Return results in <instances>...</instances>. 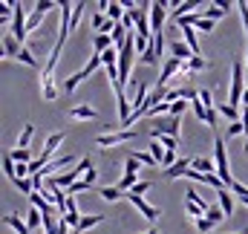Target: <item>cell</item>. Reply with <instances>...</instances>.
Masks as SVG:
<instances>
[{
  "label": "cell",
  "instance_id": "obj_1",
  "mask_svg": "<svg viewBox=\"0 0 248 234\" xmlns=\"http://www.w3.org/2000/svg\"><path fill=\"white\" fill-rule=\"evenodd\" d=\"M58 50H52L49 52V61H46V67H44V72H41V96L46 99V101H55L58 99V87H55V67H58Z\"/></svg>",
  "mask_w": 248,
  "mask_h": 234
},
{
  "label": "cell",
  "instance_id": "obj_2",
  "mask_svg": "<svg viewBox=\"0 0 248 234\" xmlns=\"http://www.w3.org/2000/svg\"><path fill=\"white\" fill-rule=\"evenodd\" d=\"M214 162H217V176L225 182V188L231 191V185L237 182V179H231V171H228V150H225V139L222 136H217L214 139Z\"/></svg>",
  "mask_w": 248,
  "mask_h": 234
},
{
  "label": "cell",
  "instance_id": "obj_3",
  "mask_svg": "<svg viewBox=\"0 0 248 234\" xmlns=\"http://www.w3.org/2000/svg\"><path fill=\"white\" fill-rule=\"evenodd\" d=\"M246 67L243 61H234V69H231V93H228V104L237 107L243 104V96H246Z\"/></svg>",
  "mask_w": 248,
  "mask_h": 234
},
{
  "label": "cell",
  "instance_id": "obj_4",
  "mask_svg": "<svg viewBox=\"0 0 248 234\" xmlns=\"http://www.w3.org/2000/svg\"><path fill=\"white\" fill-rule=\"evenodd\" d=\"M98 67H104V61H101V55H95V52H93V58L87 61V67H84V69H78L75 75H69V78L63 81V90H66V93H72V90H75V87H78L84 78H90V75H93Z\"/></svg>",
  "mask_w": 248,
  "mask_h": 234
},
{
  "label": "cell",
  "instance_id": "obj_5",
  "mask_svg": "<svg viewBox=\"0 0 248 234\" xmlns=\"http://www.w3.org/2000/svg\"><path fill=\"white\" fill-rule=\"evenodd\" d=\"M139 171H141V162H139L136 156H127V159H124V176L119 179L116 188L124 191V194H127L130 188H136V185H139V182H136V179H139Z\"/></svg>",
  "mask_w": 248,
  "mask_h": 234
},
{
  "label": "cell",
  "instance_id": "obj_6",
  "mask_svg": "<svg viewBox=\"0 0 248 234\" xmlns=\"http://www.w3.org/2000/svg\"><path fill=\"white\" fill-rule=\"evenodd\" d=\"M170 3H150V32L162 35L165 32V17H168Z\"/></svg>",
  "mask_w": 248,
  "mask_h": 234
},
{
  "label": "cell",
  "instance_id": "obj_7",
  "mask_svg": "<svg viewBox=\"0 0 248 234\" xmlns=\"http://www.w3.org/2000/svg\"><path fill=\"white\" fill-rule=\"evenodd\" d=\"M26 20H29V17H26L23 3H15V15H12V29H9V32H12L20 44L26 41Z\"/></svg>",
  "mask_w": 248,
  "mask_h": 234
},
{
  "label": "cell",
  "instance_id": "obj_8",
  "mask_svg": "<svg viewBox=\"0 0 248 234\" xmlns=\"http://www.w3.org/2000/svg\"><path fill=\"white\" fill-rule=\"evenodd\" d=\"M136 139V130H119V133H101L98 136V145L101 148H116V145H127Z\"/></svg>",
  "mask_w": 248,
  "mask_h": 234
},
{
  "label": "cell",
  "instance_id": "obj_9",
  "mask_svg": "<svg viewBox=\"0 0 248 234\" xmlns=\"http://www.w3.org/2000/svg\"><path fill=\"white\" fill-rule=\"evenodd\" d=\"M49 9H55V3H52V0L38 3V6H35V12H32V15H29V20H26V32H32L35 26H41V20L46 17V12H49Z\"/></svg>",
  "mask_w": 248,
  "mask_h": 234
},
{
  "label": "cell",
  "instance_id": "obj_10",
  "mask_svg": "<svg viewBox=\"0 0 248 234\" xmlns=\"http://www.w3.org/2000/svg\"><path fill=\"white\" fill-rule=\"evenodd\" d=\"M127 200H130V202H133V205H136V208L144 214V220H150V223H156V217L162 214V211H159V208H153V205H150L144 197H133V194H127Z\"/></svg>",
  "mask_w": 248,
  "mask_h": 234
},
{
  "label": "cell",
  "instance_id": "obj_11",
  "mask_svg": "<svg viewBox=\"0 0 248 234\" xmlns=\"http://www.w3.org/2000/svg\"><path fill=\"white\" fill-rule=\"evenodd\" d=\"M182 67H185V64H182L179 58H168L165 61V64H162V75H159V87H165L176 72H182Z\"/></svg>",
  "mask_w": 248,
  "mask_h": 234
},
{
  "label": "cell",
  "instance_id": "obj_12",
  "mask_svg": "<svg viewBox=\"0 0 248 234\" xmlns=\"http://www.w3.org/2000/svg\"><path fill=\"white\" fill-rule=\"evenodd\" d=\"M170 58H179L182 64H187V61L196 58V55H193V50L187 47L185 41H179V38H176V41H170Z\"/></svg>",
  "mask_w": 248,
  "mask_h": 234
},
{
  "label": "cell",
  "instance_id": "obj_13",
  "mask_svg": "<svg viewBox=\"0 0 248 234\" xmlns=\"http://www.w3.org/2000/svg\"><path fill=\"white\" fill-rule=\"evenodd\" d=\"M159 58H162V35H156V38L150 41V50L141 55V61H144L147 67H156V64H159Z\"/></svg>",
  "mask_w": 248,
  "mask_h": 234
},
{
  "label": "cell",
  "instance_id": "obj_14",
  "mask_svg": "<svg viewBox=\"0 0 248 234\" xmlns=\"http://www.w3.org/2000/svg\"><path fill=\"white\" fill-rule=\"evenodd\" d=\"M20 50H23V44H20L12 32H6V35H3V55H6V58H17Z\"/></svg>",
  "mask_w": 248,
  "mask_h": 234
},
{
  "label": "cell",
  "instance_id": "obj_15",
  "mask_svg": "<svg viewBox=\"0 0 248 234\" xmlns=\"http://www.w3.org/2000/svg\"><path fill=\"white\" fill-rule=\"evenodd\" d=\"M153 133H165V136H176L179 139V118L170 116L168 121H156L153 124Z\"/></svg>",
  "mask_w": 248,
  "mask_h": 234
},
{
  "label": "cell",
  "instance_id": "obj_16",
  "mask_svg": "<svg viewBox=\"0 0 248 234\" xmlns=\"http://www.w3.org/2000/svg\"><path fill=\"white\" fill-rule=\"evenodd\" d=\"M72 159H75V156H69V153H66V156H58L55 162H49V165H46V168H44V171H41L38 176H55V171H58V168H66V165H72Z\"/></svg>",
  "mask_w": 248,
  "mask_h": 234
},
{
  "label": "cell",
  "instance_id": "obj_17",
  "mask_svg": "<svg viewBox=\"0 0 248 234\" xmlns=\"http://www.w3.org/2000/svg\"><path fill=\"white\" fill-rule=\"evenodd\" d=\"M187 168H193V159H179L173 168H168V171H165V176H168V179H179V176L187 174Z\"/></svg>",
  "mask_w": 248,
  "mask_h": 234
},
{
  "label": "cell",
  "instance_id": "obj_18",
  "mask_svg": "<svg viewBox=\"0 0 248 234\" xmlns=\"http://www.w3.org/2000/svg\"><path fill=\"white\" fill-rule=\"evenodd\" d=\"M69 116L78 118V121H90V118H95L98 113H95L93 107H87V104H78V107H72V110H69Z\"/></svg>",
  "mask_w": 248,
  "mask_h": 234
},
{
  "label": "cell",
  "instance_id": "obj_19",
  "mask_svg": "<svg viewBox=\"0 0 248 234\" xmlns=\"http://www.w3.org/2000/svg\"><path fill=\"white\" fill-rule=\"evenodd\" d=\"M193 168H196L199 174H217V162H214V159H205V156H196V159H193Z\"/></svg>",
  "mask_w": 248,
  "mask_h": 234
},
{
  "label": "cell",
  "instance_id": "obj_20",
  "mask_svg": "<svg viewBox=\"0 0 248 234\" xmlns=\"http://www.w3.org/2000/svg\"><path fill=\"white\" fill-rule=\"evenodd\" d=\"M217 200H219V208L225 211V217H231V214H234V200H231L228 188H225V191H217Z\"/></svg>",
  "mask_w": 248,
  "mask_h": 234
},
{
  "label": "cell",
  "instance_id": "obj_21",
  "mask_svg": "<svg viewBox=\"0 0 248 234\" xmlns=\"http://www.w3.org/2000/svg\"><path fill=\"white\" fill-rule=\"evenodd\" d=\"M182 41L193 50V55H199V41H196V29L193 26H182Z\"/></svg>",
  "mask_w": 248,
  "mask_h": 234
},
{
  "label": "cell",
  "instance_id": "obj_22",
  "mask_svg": "<svg viewBox=\"0 0 248 234\" xmlns=\"http://www.w3.org/2000/svg\"><path fill=\"white\" fill-rule=\"evenodd\" d=\"M17 61H20V64H26V67H32V69H41V61L32 55V50H29V47H23V50H20ZM41 72H44V69H41Z\"/></svg>",
  "mask_w": 248,
  "mask_h": 234
},
{
  "label": "cell",
  "instance_id": "obj_23",
  "mask_svg": "<svg viewBox=\"0 0 248 234\" xmlns=\"http://www.w3.org/2000/svg\"><path fill=\"white\" fill-rule=\"evenodd\" d=\"M98 223H104V214H90V217H81V223H78V229H75V232H87V229H93V226H98Z\"/></svg>",
  "mask_w": 248,
  "mask_h": 234
},
{
  "label": "cell",
  "instance_id": "obj_24",
  "mask_svg": "<svg viewBox=\"0 0 248 234\" xmlns=\"http://www.w3.org/2000/svg\"><path fill=\"white\" fill-rule=\"evenodd\" d=\"M3 220H6V226H12V229H15V232H17V234H32V232H29V226H26L23 220H17L15 214H6Z\"/></svg>",
  "mask_w": 248,
  "mask_h": 234
},
{
  "label": "cell",
  "instance_id": "obj_25",
  "mask_svg": "<svg viewBox=\"0 0 248 234\" xmlns=\"http://www.w3.org/2000/svg\"><path fill=\"white\" fill-rule=\"evenodd\" d=\"M199 12H202L208 20H219V17H225V15H228V9H222V6H217V3H214V6H208V9H199Z\"/></svg>",
  "mask_w": 248,
  "mask_h": 234
},
{
  "label": "cell",
  "instance_id": "obj_26",
  "mask_svg": "<svg viewBox=\"0 0 248 234\" xmlns=\"http://www.w3.org/2000/svg\"><path fill=\"white\" fill-rule=\"evenodd\" d=\"M41 223H44V214H41L38 208H29V214H26V226H29V232H38Z\"/></svg>",
  "mask_w": 248,
  "mask_h": 234
},
{
  "label": "cell",
  "instance_id": "obj_27",
  "mask_svg": "<svg viewBox=\"0 0 248 234\" xmlns=\"http://www.w3.org/2000/svg\"><path fill=\"white\" fill-rule=\"evenodd\" d=\"M32 136H35V127H32V124H23V133H20V139H17V148L26 150L29 142H32Z\"/></svg>",
  "mask_w": 248,
  "mask_h": 234
},
{
  "label": "cell",
  "instance_id": "obj_28",
  "mask_svg": "<svg viewBox=\"0 0 248 234\" xmlns=\"http://www.w3.org/2000/svg\"><path fill=\"white\" fill-rule=\"evenodd\" d=\"M3 171H6V176H9L12 182L17 179V165H15V159H12V153H6V156H3Z\"/></svg>",
  "mask_w": 248,
  "mask_h": 234
},
{
  "label": "cell",
  "instance_id": "obj_29",
  "mask_svg": "<svg viewBox=\"0 0 248 234\" xmlns=\"http://www.w3.org/2000/svg\"><path fill=\"white\" fill-rule=\"evenodd\" d=\"M153 139H156V142H162V145H165V150H176V145H179V139H176V136H165V133H153Z\"/></svg>",
  "mask_w": 248,
  "mask_h": 234
},
{
  "label": "cell",
  "instance_id": "obj_30",
  "mask_svg": "<svg viewBox=\"0 0 248 234\" xmlns=\"http://www.w3.org/2000/svg\"><path fill=\"white\" fill-rule=\"evenodd\" d=\"M15 188L20 191V194H35V182H32V176H26V179H15Z\"/></svg>",
  "mask_w": 248,
  "mask_h": 234
},
{
  "label": "cell",
  "instance_id": "obj_31",
  "mask_svg": "<svg viewBox=\"0 0 248 234\" xmlns=\"http://www.w3.org/2000/svg\"><path fill=\"white\" fill-rule=\"evenodd\" d=\"M205 217H208V220H211V223H214V226H217V223H222V220H228V217H225V211H222V208H219V202H217V205H211V208H208V214H205Z\"/></svg>",
  "mask_w": 248,
  "mask_h": 234
},
{
  "label": "cell",
  "instance_id": "obj_32",
  "mask_svg": "<svg viewBox=\"0 0 248 234\" xmlns=\"http://www.w3.org/2000/svg\"><path fill=\"white\" fill-rule=\"evenodd\" d=\"M98 194H101V200H107V202H113V200H119V197H127L124 191H119V188H110V185H107V188H101Z\"/></svg>",
  "mask_w": 248,
  "mask_h": 234
},
{
  "label": "cell",
  "instance_id": "obj_33",
  "mask_svg": "<svg viewBox=\"0 0 248 234\" xmlns=\"http://www.w3.org/2000/svg\"><path fill=\"white\" fill-rule=\"evenodd\" d=\"M185 197H187V202H193V205H202V208H211V205L205 202V197H202V194H196V188H187V191H185Z\"/></svg>",
  "mask_w": 248,
  "mask_h": 234
},
{
  "label": "cell",
  "instance_id": "obj_34",
  "mask_svg": "<svg viewBox=\"0 0 248 234\" xmlns=\"http://www.w3.org/2000/svg\"><path fill=\"white\" fill-rule=\"evenodd\" d=\"M205 67H208V61L202 58V55H196V58H190L185 64V67H182V72H193V69H205Z\"/></svg>",
  "mask_w": 248,
  "mask_h": 234
},
{
  "label": "cell",
  "instance_id": "obj_35",
  "mask_svg": "<svg viewBox=\"0 0 248 234\" xmlns=\"http://www.w3.org/2000/svg\"><path fill=\"white\" fill-rule=\"evenodd\" d=\"M150 153H153V159H156V162L162 165V162H165V153H168V150H165V145H162V142H156V139H153V145H150Z\"/></svg>",
  "mask_w": 248,
  "mask_h": 234
},
{
  "label": "cell",
  "instance_id": "obj_36",
  "mask_svg": "<svg viewBox=\"0 0 248 234\" xmlns=\"http://www.w3.org/2000/svg\"><path fill=\"white\" fill-rule=\"evenodd\" d=\"M219 116H225V118H231V121H240V110H237V107H231V104H222V107H219Z\"/></svg>",
  "mask_w": 248,
  "mask_h": 234
},
{
  "label": "cell",
  "instance_id": "obj_37",
  "mask_svg": "<svg viewBox=\"0 0 248 234\" xmlns=\"http://www.w3.org/2000/svg\"><path fill=\"white\" fill-rule=\"evenodd\" d=\"M231 194H237V197H240V202H246V205H248V188L243 185V182H234V185H231Z\"/></svg>",
  "mask_w": 248,
  "mask_h": 234
},
{
  "label": "cell",
  "instance_id": "obj_38",
  "mask_svg": "<svg viewBox=\"0 0 248 234\" xmlns=\"http://www.w3.org/2000/svg\"><path fill=\"white\" fill-rule=\"evenodd\" d=\"M187 107H190V101H173V104H170V116H182V113H185Z\"/></svg>",
  "mask_w": 248,
  "mask_h": 234
},
{
  "label": "cell",
  "instance_id": "obj_39",
  "mask_svg": "<svg viewBox=\"0 0 248 234\" xmlns=\"http://www.w3.org/2000/svg\"><path fill=\"white\" fill-rule=\"evenodd\" d=\"M133 156H136V159H139V162H141V165H159V162H156V159H153V153H144V150H136V153H133Z\"/></svg>",
  "mask_w": 248,
  "mask_h": 234
},
{
  "label": "cell",
  "instance_id": "obj_40",
  "mask_svg": "<svg viewBox=\"0 0 248 234\" xmlns=\"http://www.w3.org/2000/svg\"><path fill=\"white\" fill-rule=\"evenodd\" d=\"M185 208H187V214H190V217H196V220H202V214H208V208H202V205H193V202H187Z\"/></svg>",
  "mask_w": 248,
  "mask_h": 234
},
{
  "label": "cell",
  "instance_id": "obj_41",
  "mask_svg": "<svg viewBox=\"0 0 248 234\" xmlns=\"http://www.w3.org/2000/svg\"><path fill=\"white\" fill-rule=\"evenodd\" d=\"M237 9H240V17H243V26H246V35H248V3L246 0H240Z\"/></svg>",
  "mask_w": 248,
  "mask_h": 234
},
{
  "label": "cell",
  "instance_id": "obj_42",
  "mask_svg": "<svg viewBox=\"0 0 248 234\" xmlns=\"http://www.w3.org/2000/svg\"><path fill=\"white\" fill-rule=\"evenodd\" d=\"M199 101L205 104V110H211V107H214V99H211V90H199Z\"/></svg>",
  "mask_w": 248,
  "mask_h": 234
},
{
  "label": "cell",
  "instance_id": "obj_43",
  "mask_svg": "<svg viewBox=\"0 0 248 234\" xmlns=\"http://www.w3.org/2000/svg\"><path fill=\"white\" fill-rule=\"evenodd\" d=\"M147 191H150V182H139V185H136V188H130L127 194H133V197H141V194H147Z\"/></svg>",
  "mask_w": 248,
  "mask_h": 234
},
{
  "label": "cell",
  "instance_id": "obj_44",
  "mask_svg": "<svg viewBox=\"0 0 248 234\" xmlns=\"http://www.w3.org/2000/svg\"><path fill=\"white\" fill-rule=\"evenodd\" d=\"M104 23H107L104 12H95V15H93V29H98V32H101V26H104Z\"/></svg>",
  "mask_w": 248,
  "mask_h": 234
},
{
  "label": "cell",
  "instance_id": "obj_45",
  "mask_svg": "<svg viewBox=\"0 0 248 234\" xmlns=\"http://www.w3.org/2000/svg\"><path fill=\"white\" fill-rule=\"evenodd\" d=\"M196 229H199V232H202V234H208V232H211V229H214V223H211L208 217H202V220H196Z\"/></svg>",
  "mask_w": 248,
  "mask_h": 234
},
{
  "label": "cell",
  "instance_id": "obj_46",
  "mask_svg": "<svg viewBox=\"0 0 248 234\" xmlns=\"http://www.w3.org/2000/svg\"><path fill=\"white\" fill-rule=\"evenodd\" d=\"M246 127H243V121H231L228 124V136H237V133H243Z\"/></svg>",
  "mask_w": 248,
  "mask_h": 234
},
{
  "label": "cell",
  "instance_id": "obj_47",
  "mask_svg": "<svg viewBox=\"0 0 248 234\" xmlns=\"http://www.w3.org/2000/svg\"><path fill=\"white\" fill-rule=\"evenodd\" d=\"M217 118H219V110L211 107V110H208V127H217Z\"/></svg>",
  "mask_w": 248,
  "mask_h": 234
},
{
  "label": "cell",
  "instance_id": "obj_48",
  "mask_svg": "<svg viewBox=\"0 0 248 234\" xmlns=\"http://www.w3.org/2000/svg\"><path fill=\"white\" fill-rule=\"evenodd\" d=\"M69 211H78V205H75V197H69V202H66V214Z\"/></svg>",
  "mask_w": 248,
  "mask_h": 234
},
{
  "label": "cell",
  "instance_id": "obj_49",
  "mask_svg": "<svg viewBox=\"0 0 248 234\" xmlns=\"http://www.w3.org/2000/svg\"><path fill=\"white\" fill-rule=\"evenodd\" d=\"M58 234H69V226H66L63 220H61V223H58Z\"/></svg>",
  "mask_w": 248,
  "mask_h": 234
},
{
  "label": "cell",
  "instance_id": "obj_50",
  "mask_svg": "<svg viewBox=\"0 0 248 234\" xmlns=\"http://www.w3.org/2000/svg\"><path fill=\"white\" fill-rule=\"evenodd\" d=\"M147 234H159V232H156V229H150V232H147Z\"/></svg>",
  "mask_w": 248,
  "mask_h": 234
},
{
  "label": "cell",
  "instance_id": "obj_51",
  "mask_svg": "<svg viewBox=\"0 0 248 234\" xmlns=\"http://www.w3.org/2000/svg\"><path fill=\"white\" fill-rule=\"evenodd\" d=\"M246 156H248V150H246Z\"/></svg>",
  "mask_w": 248,
  "mask_h": 234
}]
</instances>
